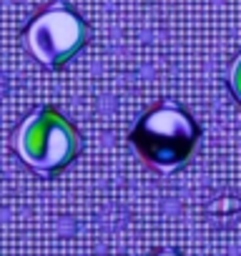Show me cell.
I'll return each instance as SVG.
<instances>
[{
	"label": "cell",
	"instance_id": "cell-1",
	"mask_svg": "<svg viewBox=\"0 0 241 256\" xmlns=\"http://www.w3.org/2000/svg\"><path fill=\"white\" fill-rule=\"evenodd\" d=\"M198 138H201L198 123L191 118L186 108L171 100L151 108L134 126L128 136L131 146L138 151L144 164L161 174L181 168L191 158Z\"/></svg>",
	"mask_w": 241,
	"mask_h": 256
},
{
	"label": "cell",
	"instance_id": "cell-4",
	"mask_svg": "<svg viewBox=\"0 0 241 256\" xmlns=\"http://www.w3.org/2000/svg\"><path fill=\"white\" fill-rule=\"evenodd\" d=\"M228 86H231V93L236 96V100L241 103V56L234 60V66L228 70Z\"/></svg>",
	"mask_w": 241,
	"mask_h": 256
},
{
	"label": "cell",
	"instance_id": "cell-2",
	"mask_svg": "<svg viewBox=\"0 0 241 256\" xmlns=\"http://www.w3.org/2000/svg\"><path fill=\"white\" fill-rule=\"evenodd\" d=\"M13 148L26 166L43 176H56L80 151V134L53 106L30 110L13 134Z\"/></svg>",
	"mask_w": 241,
	"mask_h": 256
},
{
	"label": "cell",
	"instance_id": "cell-5",
	"mask_svg": "<svg viewBox=\"0 0 241 256\" xmlns=\"http://www.w3.org/2000/svg\"><path fill=\"white\" fill-rule=\"evenodd\" d=\"M151 256H181L178 251H171V248H166V251H156V254H151Z\"/></svg>",
	"mask_w": 241,
	"mask_h": 256
},
{
	"label": "cell",
	"instance_id": "cell-3",
	"mask_svg": "<svg viewBox=\"0 0 241 256\" xmlns=\"http://www.w3.org/2000/svg\"><path fill=\"white\" fill-rule=\"evenodd\" d=\"M88 40V26L66 6L46 8L26 30L28 50L46 68H63Z\"/></svg>",
	"mask_w": 241,
	"mask_h": 256
}]
</instances>
